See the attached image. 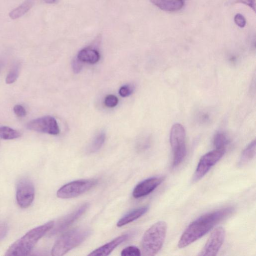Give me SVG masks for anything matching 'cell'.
<instances>
[{
  "instance_id": "7a4b0ae2",
  "label": "cell",
  "mask_w": 256,
  "mask_h": 256,
  "mask_svg": "<svg viewBox=\"0 0 256 256\" xmlns=\"http://www.w3.org/2000/svg\"><path fill=\"white\" fill-rule=\"evenodd\" d=\"M54 226V221L35 228L24 236L14 243L8 249L5 256H25L31 252L39 240Z\"/></svg>"
},
{
  "instance_id": "83f0119b",
  "label": "cell",
  "mask_w": 256,
  "mask_h": 256,
  "mask_svg": "<svg viewBox=\"0 0 256 256\" xmlns=\"http://www.w3.org/2000/svg\"><path fill=\"white\" fill-rule=\"evenodd\" d=\"M235 23L240 28H243L246 24V20L243 15L237 14L234 17Z\"/></svg>"
},
{
  "instance_id": "ac0fdd59",
  "label": "cell",
  "mask_w": 256,
  "mask_h": 256,
  "mask_svg": "<svg viewBox=\"0 0 256 256\" xmlns=\"http://www.w3.org/2000/svg\"><path fill=\"white\" fill-rule=\"evenodd\" d=\"M33 3L31 0H28L24 3L16 8L9 14L10 17L13 20L18 19L25 15L32 8Z\"/></svg>"
},
{
  "instance_id": "e0dca14e",
  "label": "cell",
  "mask_w": 256,
  "mask_h": 256,
  "mask_svg": "<svg viewBox=\"0 0 256 256\" xmlns=\"http://www.w3.org/2000/svg\"><path fill=\"white\" fill-rule=\"evenodd\" d=\"M256 154V141L254 140L244 149L238 162L240 167L248 164L255 157Z\"/></svg>"
},
{
  "instance_id": "7402d4cb",
  "label": "cell",
  "mask_w": 256,
  "mask_h": 256,
  "mask_svg": "<svg viewBox=\"0 0 256 256\" xmlns=\"http://www.w3.org/2000/svg\"><path fill=\"white\" fill-rule=\"evenodd\" d=\"M20 67L19 65L13 66L6 78V83L7 84H12L15 82L19 76Z\"/></svg>"
},
{
  "instance_id": "603a6c76",
  "label": "cell",
  "mask_w": 256,
  "mask_h": 256,
  "mask_svg": "<svg viewBox=\"0 0 256 256\" xmlns=\"http://www.w3.org/2000/svg\"><path fill=\"white\" fill-rule=\"evenodd\" d=\"M239 3L245 4L249 6L254 12L256 11V0H229L227 4L230 5Z\"/></svg>"
},
{
  "instance_id": "ffe728a7",
  "label": "cell",
  "mask_w": 256,
  "mask_h": 256,
  "mask_svg": "<svg viewBox=\"0 0 256 256\" xmlns=\"http://www.w3.org/2000/svg\"><path fill=\"white\" fill-rule=\"evenodd\" d=\"M106 140L105 132H101L94 139L89 148L90 153H95L100 150L104 145Z\"/></svg>"
},
{
  "instance_id": "9a60e30c",
  "label": "cell",
  "mask_w": 256,
  "mask_h": 256,
  "mask_svg": "<svg viewBox=\"0 0 256 256\" xmlns=\"http://www.w3.org/2000/svg\"><path fill=\"white\" fill-rule=\"evenodd\" d=\"M148 210V207L144 206L135 209L128 213L120 219L117 223V226L121 227L135 221L144 215Z\"/></svg>"
},
{
  "instance_id": "30bf717a",
  "label": "cell",
  "mask_w": 256,
  "mask_h": 256,
  "mask_svg": "<svg viewBox=\"0 0 256 256\" xmlns=\"http://www.w3.org/2000/svg\"><path fill=\"white\" fill-rule=\"evenodd\" d=\"M28 129L36 132L57 135L60 133L59 125L53 117L47 116L30 121L27 124Z\"/></svg>"
},
{
  "instance_id": "d6a6232c",
  "label": "cell",
  "mask_w": 256,
  "mask_h": 256,
  "mask_svg": "<svg viewBox=\"0 0 256 256\" xmlns=\"http://www.w3.org/2000/svg\"><path fill=\"white\" fill-rule=\"evenodd\" d=\"M1 64H0V70H1Z\"/></svg>"
},
{
  "instance_id": "5b68a950",
  "label": "cell",
  "mask_w": 256,
  "mask_h": 256,
  "mask_svg": "<svg viewBox=\"0 0 256 256\" xmlns=\"http://www.w3.org/2000/svg\"><path fill=\"white\" fill-rule=\"evenodd\" d=\"M170 144L174 153L173 166L176 167L183 162L187 154L186 132L182 125L176 124L172 127Z\"/></svg>"
},
{
  "instance_id": "6da1fadb",
  "label": "cell",
  "mask_w": 256,
  "mask_h": 256,
  "mask_svg": "<svg viewBox=\"0 0 256 256\" xmlns=\"http://www.w3.org/2000/svg\"><path fill=\"white\" fill-rule=\"evenodd\" d=\"M233 208L222 209L205 214L191 223L179 241V248H184L205 235L220 222L232 214Z\"/></svg>"
},
{
  "instance_id": "cb8c5ba5",
  "label": "cell",
  "mask_w": 256,
  "mask_h": 256,
  "mask_svg": "<svg viewBox=\"0 0 256 256\" xmlns=\"http://www.w3.org/2000/svg\"><path fill=\"white\" fill-rule=\"evenodd\" d=\"M141 255L140 250L135 246L128 247L121 252V256H140Z\"/></svg>"
},
{
  "instance_id": "3957f363",
  "label": "cell",
  "mask_w": 256,
  "mask_h": 256,
  "mask_svg": "<svg viewBox=\"0 0 256 256\" xmlns=\"http://www.w3.org/2000/svg\"><path fill=\"white\" fill-rule=\"evenodd\" d=\"M167 225L159 221L152 225L144 234L142 241L143 255L152 256L162 248L166 236Z\"/></svg>"
},
{
  "instance_id": "4316f807",
  "label": "cell",
  "mask_w": 256,
  "mask_h": 256,
  "mask_svg": "<svg viewBox=\"0 0 256 256\" xmlns=\"http://www.w3.org/2000/svg\"><path fill=\"white\" fill-rule=\"evenodd\" d=\"M13 111L17 116L20 118L24 117L27 115V112L23 106L17 105L14 106Z\"/></svg>"
},
{
  "instance_id": "484cf974",
  "label": "cell",
  "mask_w": 256,
  "mask_h": 256,
  "mask_svg": "<svg viewBox=\"0 0 256 256\" xmlns=\"http://www.w3.org/2000/svg\"><path fill=\"white\" fill-rule=\"evenodd\" d=\"M119 102L118 98L113 95H109L107 96L105 99V105L109 108H114Z\"/></svg>"
},
{
  "instance_id": "277c9868",
  "label": "cell",
  "mask_w": 256,
  "mask_h": 256,
  "mask_svg": "<svg viewBox=\"0 0 256 256\" xmlns=\"http://www.w3.org/2000/svg\"><path fill=\"white\" fill-rule=\"evenodd\" d=\"M91 230L86 227H81L64 234L56 241L52 250V255L62 256L77 247L90 235Z\"/></svg>"
},
{
  "instance_id": "2e32d148",
  "label": "cell",
  "mask_w": 256,
  "mask_h": 256,
  "mask_svg": "<svg viewBox=\"0 0 256 256\" xmlns=\"http://www.w3.org/2000/svg\"><path fill=\"white\" fill-rule=\"evenodd\" d=\"M77 58L81 62L95 64L99 61L100 55L96 50L87 48L81 50L78 54Z\"/></svg>"
},
{
  "instance_id": "7c38bea8",
  "label": "cell",
  "mask_w": 256,
  "mask_h": 256,
  "mask_svg": "<svg viewBox=\"0 0 256 256\" xmlns=\"http://www.w3.org/2000/svg\"><path fill=\"white\" fill-rule=\"evenodd\" d=\"M163 177H153L147 179L138 184L133 192L135 198H140L152 193L163 181Z\"/></svg>"
},
{
  "instance_id": "9c48e42d",
  "label": "cell",
  "mask_w": 256,
  "mask_h": 256,
  "mask_svg": "<svg viewBox=\"0 0 256 256\" xmlns=\"http://www.w3.org/2000/svg\"><path fill=\"white\" fill-rule=\"evenodd\" d=\"M226 236V231L222 227L216 228L211 233L205 245L199 254L201 256H214L222 247Z\"/></svg>"
},
{
  "instance_id": "8fae6325",
  "label": "cell",
  "mask_w": 256,
  "mask_h": 256,
  "mask_svg": "<svg viewBox=\"0 0 256 256\" xmlns=\"http://www.w3.org/2000/svg\"><path fill=\"white\" fill-rule=\"evenodd\" d=\"M89 204L85 203L59 221L50 234L51 236L56 235L65 231L79 219L88 209Z\"/></svg>"
},
{
  "instance_id": "5bb4252c",
  "label": "cell",
  "mask_w": 256,
  "mask_h": 256,
  "mask_svg": "<svg viewBox=\"0 0 256 256\" xmlns=\"http://www.w3.org/2000/svg\"><path fill=\"white\" fill-rule=\"evenodd\" d=\"M150 2L160 9L169 12L179 11L185 5L184 0H150Z\"/></svg>"
},
{
  "instance_id": "d4e9b609",
  "label": "cell",
  "mask_w": 256,
  "mask_h": 256,
  "mask_svg": "<svg viewBox=\"0 0 256 256\" xmlns=\"http://www.w3.org/2000/svg\"><path fill=\"white\" fill-rule=\"evenodd\" d=\"M135 90L134 85L128 84L122 86L119 90V94L122 97H127L131 95Z\"/></svg>"
},
{
  "instance_id": "f546056e",
  "label": "cell",
  "mask_w": 256,
  "mask_h": 256,
  "mask_svg": "<svg viewBox=\"0 0 256 256\" xmlns=\"http://www.w3.org/2000/svg\"><path fill=\"white\" fill-rule=\"evenodd\" d=\"M72 67L74 72L75 74H78L82 69V62L77 58L72 62Z\"/></svg>"
},
{
  "instance_id": "8992f818",
  "label": "cell",
  "mask_w": 256,
  "mask_h": 256,
  "mask_svg": "<svg viewBox=\"0 0 256 256\" xmlns=\"http://www.w3.org/2000/svg\"><path fill=\"white\" fill-rule=\"evenodd\" d=\"M96 180H80L70 182L62 187L57 193V197L61 199H71L77 197L89 191L95 185Z\"/></svg>"
},
{
  "instance_id": "f1b7e54d",
  "label": "cell",
  "mask_w": 256,
  "mask_h": 256,
  "mask_svg": "<svg viewBox=\"0 0 256 256\" xmlns=\"http://www.w3.org/2000/svg\"><path fill=\"white\" fill-rule=\"evenodd\" d=\"M8 227L6 223L0 222V241H2L7 236Z\"/></svg>"
},
{
  "instance_id": "1f68e13d",
  "label": "cell",
  "mask_w": 256,
  "mask_h": 256,
  "mask_svg": "<svg viewBox=\"0 0 256 256\" xmlns=\"http://www.w3.org/2000/svg\"><path fill=\"white\" fill-rule=\"evenodd\" d=\"M56 1L57 0H44V1L46 3H48V4L54 3L56 2Z\"/></svg>"
},
{
  "instance_id": "4fadbf2b",
  "label": "cell",
  "mask_w": 256,
  "mask_h": 256,
  "mask_svg": "<svg viewBox=\"0 0 256 256\" xmlns=\"http://www.w3.org/2000/svg\"><path fill=\"white\" fill-rule=\"evenodd\" d=\"M130 235L126 234L117 237L112 241L106 244L92 252L88 256H108L121 244L129 238Z\"/></svg>"
},
{
  "instance_id": "4dcf8cb0",
  "label": "cell",
  "mask_w": 256,
  "mask_h": 256,
  "mask_svg": "<svg viewBox=\"0 0 256 256\" xmlns=\"http://www.w3.org/2000/svg\"><path fill=\"white\" fill-rule=\"evenodd\" d=\"M200 121L203 123L209 122L210 116L207 113H203L200 117Z\"/></svg>"
},
{
  "instance_id": "d6986e66",
  "label": "cell",
  "mask_w": 256,
  "mask_h": 256,
  "mask_svg": "<svg viewBox=\"0 0 256 256\" xmlns=\"http://www.w3.org/2000/svg\"><path fill=\"white\" fill-rule=\"evenodd\" d=\"M21 133L7 126L0 127V138L4 140H13L19 138Z\"/></svg>"
},
{
  "instance_id": "ba28073f",
  "label": "cell",
  "mask_w": 256,
  "mask_h": 256,
  "mask_svg": "<svg viewBox=\"0 0 256 256\" xmlns=\"http://www.w3.org/2000/svg\"><path fill=\"white\" fill-rule=\"evenodd\" d=\"M35 196V187L33 183L27 178L21 179L16 189V199L19 206L27 208L33 203Z\"/></svg>"
},
{
  "instance_id": "44dd1931",
  "label": "cell",
  "mask_w": 256,
  "mask_h": 256,
  "mask_svg": "<svg viewBox=\"0 0 256 256\" xmlns=\"http://www.w3.org/2000/svg\"><path fill=\"white\" fill-rule=\"evenodd\" d=\"M213 142H214V145L216 149H223V150H225L226 147L229 143V140L225 134L218 133L215 135Z\"/></svg>"
},
{
  "instance_id": "52a82bcc",
  "label": "cell",
  "mask_w": 256,
  "mask_h": 256,
  "mask_svg": "<svg viewBox=\"0 0 256 256\" xmlns=\"http://www.w3.org/2000/svg\"><path fill=\"white\" fill-rule=\"evenodd\" d=\"M225 150L215 149L211 151L200 159L193 175V182H197L202 179L209 171L210 170L216 165L223 157Z\"/></svg>"
}]
</instances>
